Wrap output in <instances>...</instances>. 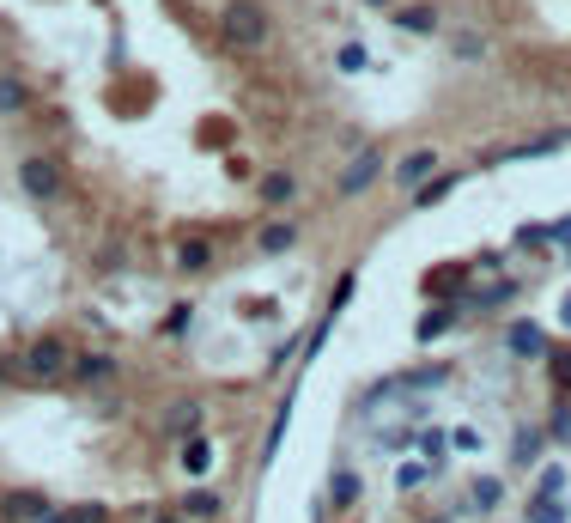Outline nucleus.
<instances>
[{
    "mask_svg": "<svg viewBox=\"0 0 571 523\" xmlns=\"http://www.w3.org/2000/svg\"><path fill=\"white\" fill-rule=\"evenodd\" d=\"M225 43L231 49H262L268 43V13H262V0H231L225 19H219Z\"/></svg>",
    "mask_w": 571,
    "mask_h": 523,
    "instance_id": "f257e3e1",
    "label": "nucleus"
},
{
    "mask_svg": "<svg viewBox=\"0 0 571 523\" xmlns=\"http://www.w3.org/2000/svg\"><path fill=\"white\" fill-rule=\"evenodd\" d=\"M19 371H25L31 384H55L61 371H67V341H55V335L31 341V347H25V359H19Z\"/></svg>",
    "mask_w": 571,
    "mask_h": 523,
    "instance_id": "f03ea898",
    "label": "nucleus"
},
{
    "mask_svg": "<svg viewBox=\"0 0 571 523\" xmlns=\"http://www.w3.org/2000/svg\"><path fill=\"white\" fill-rule=\"evenodd\" d=\"M19 183H25V195H43V201L61 195V171H55L49 159H25V165H19Z\"/></svg>",
    "mask_w": 571,
    "mask_h": 523,
    "instance_id": "7ed1b4c3",
    "label": "nucleus"
},
{
    "mask_svg": "<svg viewBox=\"0 0 571 523\" xmlns=\"http://www.w3.org/2000/svg\"><path fill=\"white\" fill-rule=\"evenodd\" d=\"M0 517H7V523H43L49 499L43 493H7V499H0Z\"/></svg>",
    "mask_w": 571,
    "mask_h": 523,
    "instance_id": "20e7f679",
    "label": "nucleus"
},
{
    "mask_svg": "<svg viewBox=\"0 0 571 523\" xmlns=\"http://www.w3.org/2000/svg\"><path fill=\"white\" fill-rule=\"evenodd\" d=\"M377 171H383V153H359V159L347 165V177H341V195H365Z\"/></svg>",
    "mask_w": 571,
    "mask_h": 523,
    "instance_id": "39448f33",
    "label": "nucleus"
},
{
    "mask_svg": "<svg viewBox=\"0 0 571 523\" xmlns=\"http://www.w3.org/2000/svg\"><path fill=\"white\" fill-rule=\"evenodd\" d=\"M432 171H438V153H407L395 177H401V189H414V183H420V177H432Z\"/></svg>",
    "mask_w": 571,
    "mask_h": 523,
    "instance_id": "423d86ee",
    "label": "nucleus"
},
{
    "mask_svg": "<svg viewBox=\"0 0 571 523\" xmlns=\"http://www.w3.org/2000/svg\"><path fill=\"white\" fill-rule=\"evenodd\" d=\"M511 353H523V359H541V353H547V335H541L535 323H517V329H511Z\"/></svg>",
    "mask_w": 571,
    "mask_h": 523,
    "instance_id": "0eeeda50",
    "label": "nucleus"
},
{
    "mask_svg": "<svg viewBox=\"0 0 571 523\" xmlns=\"http://www.w3.org/2000/svg\"><path fill=\"white\" fill-rule=\"evenodd\" d=\"M292 195H298V189H292V177H286V171H274V177H262V201H268V207H286Z\"/></svg>",
    "mask_w": 571,
    "mask_h": 523,
    "instance_id": "6e6552de",
    "label": "nucleus"
},
{
    "mask_svg": "<svg viewBox=\"0 0 571 523\" xmlns=\"http://www.w3.org/2000/svg\"><path fill=\"white\" fill-rule=\"evenodd\" d=\"M401 31H420V37L438 31V7H407V13H401Z\"/></svg>",
    "mask_w": 571,
    "mask_h": 523,
    "instance_id": "1a4fd4ad",
    "label": "nucleus"
},
{
    "mask_svg": "<svg viewBox=\"0 0 571 523\" xmlns=\"http://www.w3.org/2000/svg\"><path fill=\"white\" fill-rule=\"evenodd\" d=\"M79 384H86V390L92 384H116V365L110 359H86V365H79Z\"/></svg>",
    "mask_w": 571,
    "mask_h": 523,
    "instance_id": "9d476101",
    "label": "nucleus"
},
{
    "mask_svg": "<svg viewBox=\"0 0 571 523\" xmlns=\"http://www.w3.org/2000/svg\"><path fill=\"white\" fill-rule=\"evenodd\" d=\"M195 420H201V408H195V402H177V408L165 414V426H171V432H195Z\"/></svg>",
    "mask_w": 571,
    "mask_h": 523,
    "instance_id": "9b49d317",
    "label": "nucleus"
},
{
    "mask_svg": "<svg viewBox=\"0 0 571 523\" xmlns=\"http://www.w3.org/2000/svg\"><path fill=\"white\" fill-rule=\"evenodd\" d=\"M13 110H25V86L19 80H0V116H13Z\"/></svg>",
    "mask_w": 571,
    "mask_h": 523,
    "instance_id": "f8f14e48",
    "label": "nucleus"
},
{
    "mask_svg": "<svg viewBox=\"0 0 571 523\" xmlns=\"http://www.w3.org/2000/svg\"><path fill=\"white\" fill-rule=\"evenodd\" d=\"M262 250H268V256L292 250V226H268V232H262Z\"/></svg>",
    "mask_w": 571,
    "mask_h": 523,
    "instance_id": "ddd939ff",
    "label": "nucleus"
},
{
    "mask_svg": "<svg viewBox=\"0 0 571 523\" xmlns=\"http://www.w3.org/2000/svg\"><path fill=\"white\" fill-rule=\"evenodd\" d=\"M177 262H183V268H207V244H201V238H189V244L177 250Z\"/></svg>",
    "mask_w": 571,
    "mask_h": 523,
    "instance_id": "4468645a",
    "label": "nucleus"
},
{
    "mask_svg": "<svg viewBox=\"0 0 571 523\" xmlns=\"http://www.w3.org/2000/svg\"><path fill=\"white\" fill-rule=\"evenodd\" d=\"M456 55H462V61H480V55H486V43H480L474 31H462V37H456Z\"/></svg>",
    "mask_w": 571,
    "mask_h": 523,
    "instance_id": "2eb2a0df",
    "label": "nucleus"
},
{
    "mask_svg": "<svg viewBox=\"0 0 571 523\" xmlns=\"http://www.w3.org/2000/svg\"><path fill=\"white\" fill-rule=\"evenodd\" d=\"M474 505L493 511V505H499V481H474Z\"/></svg>",
    "mask_w": 571,
    "mask_h": 523,
    "instance_id": "dca6fc26",
    "label": "nucleus"
},
{
    "mask_svg": "<svg viewBox=\"0 0 571 523\" xmlns=\"http://www.w3.org/2000/svg\"><path fill=\"white\" fill-rule=\"evenodd\" d=\"M353 493H359V481H353V475H341V481H335V505H353Z\"/></svg>",
    "mask_w": 571,
    "mask_h": 523,
    "instance_id": "f3484780",
    "label": "nucleus"
},
{
    "mask_svg": "<svg viewBox=\"0 0 571 523\" xmlns=\"http://www.w3.org/2000/svg\"><path fill=\"white\" fill-rule=\"evenodd\" d=\"M517 438H523V444H517V457H523V463H529V457H535V451H541V432H517Z\"/></svg>",
    "mask_w": 571,
    "mask_h": 523,
    "instance_id": "a211bd4d",
    "label": "nucleus"
},
{
    "mask_svg": "<svg viewBox=\"0 0 571 523\" xmlns=\"http://www.w3.org/2000/svg\"><path fill=\"white\" fill-rule=\"evenodd\" d=\"M183 463H189V469L201 475V469H207V444H189V451H183Z\"/></svg>",
    "mask_w": 571,
    "mask_h": 523,
    "instance_id": "6ab92c4d",
    "label": "nucleus"
},
{
    "mask_svg": "<svg viewBox=\"0 0 571 523\" xmlns=\"http://www.w3.org/2000/svg\"><path fill=\"white\" fill-rule=\"evenodd\" d=\"M152 523H183V517H171V511H158V517H152Z\"/></svg>",
    "mask_w": 571,
    "mask_h": 523,
    "instance_id": "aec40b11",
    "label": "nucleus"
},
{
    "mask_svg": "<svg viewBox=\"0 0 571 523\" xmlns=\"http://www.w3.org/2000/svg\"><path fill=\"white\" fill-rule=\"evenodd\" d=\"M43 523H73V511H67V517H55V511H49V517H43Z\"/></svg>",
    "mask_w": 571,
    "mask_h": 523,
    "instance_id": "412c9836",
    "label": "nucleus"
},
{
    "mask_svg": "<svg viewBox=\"0 0 571 523\" xmlns=\"http://www.w3.org/2000/svg\"><path fill=\"white\" fill-rule=\"evenodd\" d=\"M365 7H389V0H365Z\"/></svg>",
    "mask_w": 571,
    "mask_h": 523,
    "instance_id": "4be33fe9",
    "label": "nucleus"
}]
</instances>
